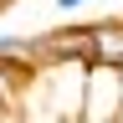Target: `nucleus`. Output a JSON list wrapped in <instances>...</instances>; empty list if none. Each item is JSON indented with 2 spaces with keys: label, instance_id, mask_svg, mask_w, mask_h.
Returning a JSON list of instances; mask_svg holds the SVG:
<instances>
[{
  "label": "nucleus",
  "instance_id": "f03ea898",
  "mask_svg": "<svg viewBox=\"0 0 123 123\" xmlns=\"http://www.w3.org/2000/svg\"><path fill=\"white\" fill-rule=\"evenodd\" d=\"M123 108V67H87V92H82V123H118Z\"/></svg>",
  "mask_w": 123,
  "mask_h": 123
},
{
  "label": "nucleus",
  "instance_id": "39448f33",
  "mask_svg": "<svg viewBox=\"0 0 123 123\" xmlns=\"http://www.w3.org/2000/svg\"><path fill=\"white\" fill-rule=\"evenodd\" d=\"M31 77H36L31 62H10V56H0V113H10V108L21 103V92H26Z\"/></svg>",
  "mask_w": 123,
  "mask_h": 123
},
{
  "label": "nucleus",
  "instance_id": "7ed1b4c3",
  "mask_svg": "<svg viewBox=\"0 0 123 123\" xmlns=\"http://www.w3.org/2000/svg\"><path fill=\"white\" fill-rule=\"evenodd\" d=\"M62 62H87V31L82 26H51L36 36V72Z\"/></svg>",
  "mask_w": 123,
  "mask_h": 123
},
{
  "label": "nucleus",
  "instance_id": "0eeeda50",
  "mask_svg": "<svg viewBox=\"0 0 123 123\" xmlns=\"http://www.w3.org/2000/svg\"><path fill=\"white\" fill-rule=\"evenodd\" d=\"M87 5H92V0H56V10H62V15H72V10H87Z\"/></svg>",
  "mask_w": 123,
  "mask_h": 123
},
{
  "label": "nucleus",
  "instance_id": "423d86ee",
  "mask_svg": "<svg viewBox=\"0 0 123 123\" xmlns=\"http://www.w3.org/2000/svg\"><path fill=\"white\" fill-rule=\"evenodd\" d=\"M0 56H10V62H31V67H36V36H21V31L0 36Z\"/></svg>",
  "mask_w": 123,
  "mask_h": 123
},
{
  "label": "nucleus",
  "instance_id": "20e7f679",
  "mask_svg": "<svg viewBox=\"0 0 123 123\" xmlns=\"http://www.w3.org/2000/svg\"><path fill=\"white\" fill-rule=\"evenodd\" d=\"M87 31V67L103 62V67H123V21H92Z\"/></svg>",
  "mask_w": 123,
  "mask_h": 123
},
{
  "label": "nucleus",
  "instance_id": "f257e3e1",
  "mask_svg": "<svg viewBox=\"0 0 123 123\" xmlns=\"http://www.w3.org/2000/svg\"><path fill=\"white\" fill-rule=\"evenodd\" d=\"M46 82V108L56 123H82V92H87V62H62L36 72Z\"/></svg>",
  "mask_w": 123,
  "mask_h": 123
}]
</instances>
